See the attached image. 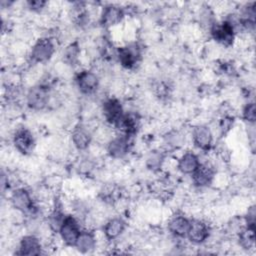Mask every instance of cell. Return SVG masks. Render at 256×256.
<instances>
[{"label": "cell", "mask_w": 256, "mask_h": 256, "mask_svg": "<svg viewBox=\"0 0 256 256\" xmlns=\"http://www.w3.org/2000/svg\"><path fill=\"white\" fill-rule=\"evenodd\" d=\"M208 235L209 229L207 224L200 220L190 221V227L187 233V237L191 242L195 244H200L207 239Z\"/></svg>", "instance_id": "obj_9"}, {"label": "cell", "mask_w": 256, "mask_h": 256, "mask_svg": "<svg viewBox=\"0 0 256 256\" xmlns=\"http://www.w3.org/2000/svg\"><path fill=\"white\" fill-rule=\"evenodd\" d=\"M211 35L216 42L224 46H230L234 41L235 30L233 26L225 20L221 23H215L212 25Z\"/></svg>", "instance_id": "obj_3"}, {"label": "cell", "mask_w": 256, "mask_h": 256, "mask_svg": "<svg viewBox=\"0 0 256 256\" xmlns=\"http://www.w3.org/2000/svg\"><path fill=\"white\" fill-rule=\"evenodd\" d=\"M41 253V243L35 236L27 235L24 236L19 244V250L17 254L19 255H39Z\"/></svg>", "instance_id": "obj_12"}, {"label": "cell", "mask_w": 256, "mask_h": 256, "mask_svg": "<svg viewBox=\"0 0 256 256\" xmlns=\"http://www.w3.org/2000/svg\"><path fill=\"white\" fill-rule=\"evenodd\" d=\"M124 16L123 10L115 5H108L103 9L101 23L105 27H110L119 23Z\"/></svg>", "instance_id": "obj_16"}, {"label": "cell", "mask_w": 256, "mask_h": 256, "mask_svg": "<svg viewBox=\"0 0 256 256\" xmlns=\"http://www.w3.org/2000/svg\"><path fill=\"white\" fill-rule=\"evenodd\" d=\"M27 5L31 10L39 11L46 5V2L45 1H40V0H34V1H28Z\"/></svg>", "instance_id": "obj_28"}, {"label": "cell", "mask_w": 256, "mask_h": 256, "mask_svg": "<svg viewBox=\"0 0 256 256\" xmlns=\"http://www.w3.org/2000/svg\"><path fill=\"white\" fill-rule=\"evenodd\" d=\"M247 226L255 228V208L254 206L250 207L247 213Z\"/></svg>", "instance_id": "obj_29"}, {"label": "cell", "mask_w": 256, "mask_h": 256, "mask_svg": "<svg viewBox=\"0 0 256 256\" xmlns=\"http://www.w3.org/2000/svg\"><path fill=\"white\" fill-rule=\"evenodd\" d=\"M192 138L195 146L202 150H208L211 147L213 140L211 130L205 125L195 127L193 130Z\"/></svg>", "instance_id": "obj_10"}, {"label": "cell", "mask_w": 256, "mask_h": 256, "mask_svg": "<svg viewBox=\"0 0 256 256\" xmlns=\"http://www.w3.org/2000/svg\"><path fill=\"white\" fill-rule=\"evenodd\" d=\"M72 141L76 148H78L79 150H83L89 146L91 136L86 129L82 127H77L72 132Z\"/></svg>", "instance_id": "obj_21"}, {"label": "cell", "mask_w": 256, "mask_h": 256, "mask_svg": "<svg viewBox=\"0 0 256 256\" xmlns=\"http://www.w3.org/2000/svg\"><path fill=\"white\" fill-rule=\"evenodd\" d=\"M54 44L49 38H40L32 47L31 58L35 62H46L54 53Z\"/></svg>", "instance_id": "obj_6"}, {"label": "cell", "mask_w": 256, "mask_h": 256, "mask_svg": "<svg viewBox=\"0 0 256 256\" xmlns=\"http://www.w3.org/2000/svg\"><path fill=\"white\" fill-rule=\"evenodd\" d=\"M243 118L248 121L253 123L256 119V110H255V104L252 103H248L244 109H243Z\"/></svg>", "instance_id": "obj_25"}, {"label": "cell", "mask_w": 256, "mask_h": 256, "mask_svg": "<svg viewBox=\"0 0 256 256\" xmlns=\"http://www.w3.org/2000/svg\"><path fill=\"white\" fill-rule=\"evenodd\" d=\"M49 88L46 85H37L31 88L27 94V104L30 108L41 110L49 102Z\"/></svg>", "instance_id": "obj_4"}, {"label": "cell", "mask_w": 256, "mask_h": 256, "mask_svg": "<svg viewBox=\"0 0 256 256\" xmlns=\"http://www.w3.org/2000/svg\"><path fill=\"white\" fill-rule=\"evenodd\" d=\"M11 202L14 208L23 213L34 215L37 211V208L34 205L30 193L24 188H19L12 193Z\"/></svg>", "instance_id": "obj_1"}, {"label": "cell", "mask_w": 256, "mask_h": 256, "mask_svg": "<svg viewBox=\"0 0 256 256\" xmlns=\"http://www.w3.org/2000/svg\"><path fill=\"white\" fill-rule=\"evenodd\" d=\"M233 118L229 117V116H225L224 118L221 119L220 121V130L222 133H226L230 130V128L233 125Z\"/></svg>", "instance_id": "obj_27"}, {"label": "cell", "mask_w": 256, "mask_h": 256, "mask_svg": "<svg viewBox=\"0 0 256 256\" xmlns=\"http://www.w3.org/2000/svg\"><path fill=\"white\" fill-rule=\"evenodd\" d=\"M80 233L81 230L77 220L72 216H66L59 230V234L62 240L67 245L75 246Z\"/></svg>", "instance_id": "obj_5"}, {"label": "cell", "mask_w": 256, "mask_h": 256, "mask_svg": "<svg viewBox=\"0 0 256 256\" xmlns=\"http://www.w3.org/2000/svg\"><path fill=\"white\" fill-rule=\"evenodd\" d=\"M79 53H80V49H79L78 43L74 42L66 47L64 54H63V58H64L65 62H67L70 65H73L74 63L77 62Z\"/></svg>", "instance_id": "obj_24"}, {"label": "cell", "mask_w": 256, "mask_h": 256, "mask_svg": "<svg viewBox=\"0 0 256 256\" xmlns=\"http://www.w3.org/2000/svg\"><path fill=\"white\" fill-rule=\"evenodd\" d=\"M13 143L15 148L24 155L32 152L35 146V140L32 133L26 128L18 129L13 136Z\"/></svg>", "instance_id": "obj_7"}, {"label": "cell", "mask_w": 256, "mask_h": 256, "mask_svg": "<svg viewBox=\"0 0 256 256\" xmlns=\"http://www.w3.org/2000/svg\"><path fill=\"white\" fill-rule=\"evenodd\" d=\"M200 165L198 157L192 153H185L178 161V169L184 174H192Z\"/></svg>", "instance_id": "obj_18"}, {"label": "cell", "mask_w": 256, "mask_h": 256, "mask_svg": "<svg viewBox=\"0 0 256 256\" xmlns=\"http://www.w3.org/2000/svg\"><path fill=\"white\" fill-rule=\"evenodd\" d=\"M255 241V228L247 226L239 234V243L245 249L253 247Z\"/></svg>", "instance_id": "obj_22"}, {"label": "cell", "mask_w": 256, "mask_h": 256, "mask_svg": "<svg viewBox=\"0 0 256 256\" xmlns=\"http://www.w3.org/2000/svg\"><path fill=\"white\" fill-rule=\"evenodd\" d=\"M129 138L128 136H118L110 141L108 144V152L114 158H121L129 151Z\"/></svg>", "instance_id": "obj_15"}, {"label": "cell", "mask_w": 256, "mask_h": 256, "mask_svg": "<svg viewBox=\"0 0 256 256\" xmlns=\"http://www.w3.org/2000/svg\"><path fill=\"white\" fill-rule=\"evenodd\" d=\"M161 159H162V156L161 154H158V153H152L148 159H147V164L148 166L152 169V168H157L160 166L161 164Z\"/></svg>", "instance_id": "obj_26"}, {"label": "cell", "mask_w": 256, "mask_h": 256, "mask_svg": "<svg viewBox=\"0 0 256 256\" xmlns=\"http://www.w3.org/2000/svg\"><path fill=\"white\" fill-rule=\"evenodd\" d=\"M120 64L126 69L134 68L141 59V50L136 44H129L120 47L117 51Z\"/></svg>", "instance_id": "obj_2"}, {"label": "cell", "mask_w": 256, "mask_h": 256, "mask_svg": "<svg viewBox=\"0 0 256 256\" xmlns=\"http://www.w3.org/2000/svg\"><path fill=\"white\" fill-rule=\"evenodd\" d=\"M76 83L82 93L90 94L97 89L99 80L94 72L89 70H83L78 73L76 77Z\"/></svg>", "instance_id": "obj_8"}, {"label": "cell", "mask_w": 256, "mask_h": 256, "mask_svg": "<svg viewBox=\"0 0 256 256\" xmlns=\"http://www.w3.org/2000/svg\"><path fill=\"white\" fill-rule=\"evenodd\" d=\"M189 227H190V220H188L186 217L180 216V215L173 216L170 219V221L168 222L169 231L177 237L187 236Z\"/></svg>", "instance_id": "obj_17"}, {"label": "cell", "mask_w": 256, "mask_h": 256, "mask_svg": "<svg viewBox=\"0 0 256 256\" xmlns=\"http://www.w3.org/2000/svg\"><path fill=\"white\" fill-rule=\"evenodd\" d=\"M75 246L81 253H89L93 251L96 246L94 235L89 231H81Z\"/></svg>", "instance_id": "obj_19"}, {"label": "cell", "mask_w": 256, "mask_h": 256, "mask_svg": "<svg viewBox=\"0 0 256 256\" xmlns=\"http://www.w3.org/2000/svg\"><path fill=\"white\" fill-rule=\"evenodd\" d=\"M125 228V222L121 218H112L104 227V234L108 240L117 238Z\"/></svg>", "instance_id": "obj_20"}, {"label": "cell", "mask_w": 256, "mask_h": 256, "mask_svg": "<svg viewBox=\"0 0 256 256\" xmlns=\"http://www.w3.org/2000/svg\"><path fill=\"white\" fill-rule=\"evenodd\" d=\"M214 177V171L208 164H200L197 169L192 173V179L196 186H208Z\"/></svg>", "instance_id": "obj_14"}, {"label": "cell", "mask_w": 256, "mask_h": 256, "mask_svg": "<svg viewBox=\"0 0 256 256\" xmlns=\"http://www.w3.org/2000/svg\"><path fill=\"white\" fill-rule=\"evenodd\" d=\"M114 126L125 136L132 137L138 129V119L132 114H124L115 122Z\"/></svg>", "instance_id": "obj_11"}, {"label": "cell", "mask_w": 256, "mask_h": 256, "mask_svg": "<svg viewBox=\"0 0 256 256\" xmlns=\"http://www.w3.org/2000/svg\"><path fill=\"white\" fill-rule=\"evenodd\" d=\"M65 217L66 216L63 214V212L60 210V208L55 207V209L51 212V214L48 217V223H49L50 228L55 232H59Z\"/></svg>", "instance_id": "obj_23"}, {"label": "cell", "mask_w": 256, "mask_h": 256, "mask_svg": "<svg viewBox=\"0 0 256 256\" xmlns=\"http://www.w3.org/2000/svg\"><path fill=\"white\" fill-rule=\"evenodd\" d=\"M103 114L105 119L114 125L115 122L123 115V109L120 102L113 98L107 99L103 103Z\"/></svg>", "instance_id": "obj_13"}]
</instances>
